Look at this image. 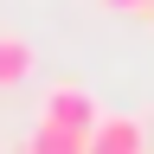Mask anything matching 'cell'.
I'll return each mask as SVG.
<instances>
[{"label": "cell", "instance_id": "6da1fadb", "mask_svg": "<svg viewBox=\"0 0 154 154\" xmlns=\"http://www.w3.org/2000/svg\"><path fill=\"white\" fill-rule=\"evenodd\" d=\"M38 122H45V128H64V135H77V141H90L96 122H103V109H96V96L84 84H51L45 103H38Z\"/></svg>", "mask_w": 154, "mask_h": 154}, {"label": "cell", "instance_id": "7a4b0ae2", "mask_svg": "<svg viewBox=\"0 0 154 154\" xmlns=\"http://www.w3.org/2000/svg\"><path fill=\"white\" fill-rule=\"evenodd\" d=\"M84 154H148L141 148V122H135V116H103L96 135L84 141Z\"/></svg>", "mask_w": 154, "mask_h": 154}, {"label": "cell", "instance_id": "3957f363", "mask_svg": "<svg viewBox=\"0 0 154 154\" xmlns=\"http://www.w3.org/2000/svg\"><path fill=\"white\" fill-rule=\"evenodd\" d=\"M26 77H32V45L19 32H0V90L26 84Z\"/></svg>", "mask_w": 154, "mask_h": 154}, {"label": "cell", "instance_id": "277c9868", "mask_svg": "<svg viewBox=\"0 0 154 154\" xmlns=\"http://www.w3.org/2000/svg\"><path fill=\"white\" fill-rule=\"evenodd\" d=\"M26 154H84V141L64 135V128H45V122H38V128L26 135Z\"/></svg>", "mask_w": 154, "mask_h": 154}, {"label": "cell", "instance_id": "5b68a950", "mask_svg": "<svg viewBox=\"0 0 154 154\" xmlns=\"http://www.w3.org/2000/svg\"><path fill=\"white\" fill-rule=\"evenodd\" d=\"M109 13H154V0H103Z\"/></svg>", "mask_w": 154, "mask_h": 154}]
</instances>
